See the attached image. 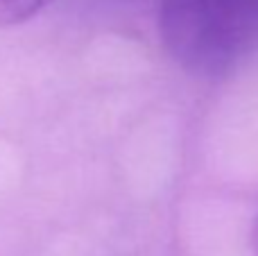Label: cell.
Here are the masks:
<instances>
[{
  "label": "cell",
  "instance_id": "6da1fadb",
  "mask_svg": "<svg viewBox=\"0 0 258 256\" xmlns=\"http://www.w3.org/2000/svg\"><path fill=\"white\" fill-rule=\"evenodd\" d=\"M168 54L192 75L229 73L258 41V0H161Z\"/></svg>",
  "mask_w": 258,
  "mask_h": 256
},
{
  "label": "cell",
  "instance_id": "7a4b0ae2",
  "mask_svg": "<svg viewBox=\"0 0 258 256\" xmlns=\"http://www.w3.org/2000/svg\"><path fill=\"white\" fill-rule=\"evenodd\" d=\"M50 0H0V27L30 21Z\"/></svg>",
  "mask_w": 258,
  "mask_h": 256
},
{
  "label": "cell",
  "instance_id": "3957f363",
  "mask_svg": "<svg viewBox=\"0 0 258 256\" xmlns=\"http://www.w3.org/2000/svg\"><path fill=\"white\" fill-rule=\"evenodd\" d=\"M251 247H254V254L258 256V213L254 218V229H251Z\"/></svg>",
  "mask_w": 258,
  "mask_h": 256
}]
</instances>
